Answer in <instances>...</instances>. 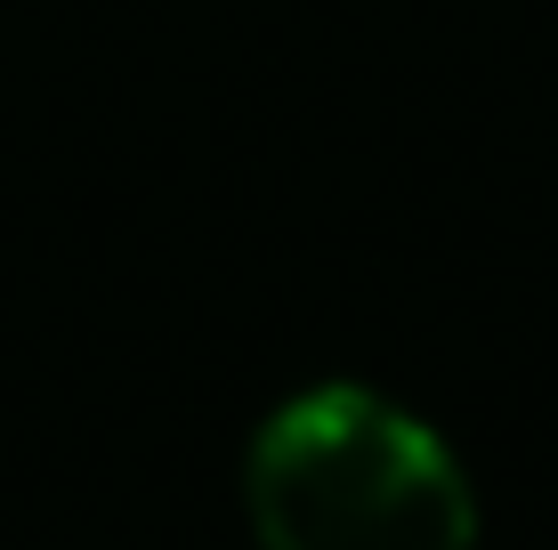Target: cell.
Here are the masks:
<instances>
[{"label": "cell", "mask_w": 558, "mask_h": 550, "mask_svg": "<svg viewBox=\"0 0 558 550\" xmlns=\"http://www.w3.org/2000/svg\"><path fill=\"white\" fill-rule=\"evenodd\" d=\"M259 550H477V486L446 429L364 381H307L243 445Z\"/></svg>", "instance_id": "cell-1"}]
</instances>
